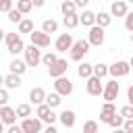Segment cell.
I'll use <instances>...</instances> for the list:
<instances>
[{"mask_svg":"<svg viewBox=\"0 0 133 133\" xmlns=\"http://www.w3.org/2000/svg\"><path fill=\"white\" fill-rule=\"evenodd\" d=\"M89 52V42L87 39H73V44H71V48H69V56H71V60H75V62H79V60H83L85 58V54Z\"/></svg>","mask_w":133,"mask_h":133,"instance_id":"6da1fadb","label":"cell"},{"mask_svg":"<svg viewBox=\"0 0 133 133\" xmlns=\"http://www.w3.org/2000/svg\"><path fill=\"white\" fill-rule=\"evenodd\" d=\"M23 60H25V64L27 66H37L39 64V60H42V48H37V46H33V44H29V46H25L23 48Z\"/></svg>","mask_w":133,"mask_h":133,"instance_id":"7a4b0ae2","label":"cell"},{"mask_svg":"<svg viewBox=\"0 0 133 133\" xmlns=\"http://www.w3.org/2000/svg\"><path fill=\"white\" fill-rule=\"evenodd\" d=\"M35 114H37V118L42 121V123H46V125H54L56 121H58V114H54V110L46 104V102H42V104H37V108H35Z\"/></svg>","mask_w":133,"mask_h":133,"instance_id":"3957f363","label":"cell"},{"mask_svg":"<svg viewBox=\"0 0 133 133\" xmlns=\"http://www.w3.org/2000/svg\"><path fill=\"white\" fill-rule=\"evenodd\" d=\"M129 71H131V64H129L127 60H116V62L108 64V75H110L112 79L127 77V75H129Z\"/></svg>","mask_w":133,"mask_h":133,"instance_id":"277c9868","label":"cell"},{"mask_svg":"<svg viewBox=\"0 0 133 133\" xmlns=\"http://www.w3.org/2000/svg\"><path fill=\"white\" fill-rule=\"evenodd\" d=\"M54 91L60 94L62 98H64V96H71V94H73V81H71L66 75L54 77Z\"/></svg>","mask_w":133,"mask_h":133,"instance_id":"5b68a950","label":"cell"},{"mask_svg":"<svg viewBox=\"0 0 133 133\" xmlns=\"http://www.w3.org/2000/svg\"><path fill=\"white\" fill-rule=\"evenodd\" d=\"M118 94H121V85L116 83V79H110L104 87H102V98H104V102H114L116 98H118Z\"/></svg>","mask_w":133,"mask_h":133,"instance_id":"8992f818","label":"cell"},{"mask_svg":"<svg viewBox=\"0 0 133 133\" xmlns=\"http://www.w3.org/2000/svg\"><path fill=\"white\" fill-rule=\"evenodd\" d=\"M104 37H106L104 27H100V25H91V27H89V33H87V42H89V46L100 48V46L104 44Z\"/></svg>","mask_w":133,"mask_h":133,"instance_id":"52a82bcc","label":"cell"},{"mask_svg":"<svg viewBox=\"0 0 133 133\" xmlns=\"http://www.w3.org/2000/svg\"><path fill=\"white\" fill-rule=\"evenodd\" d=\"M21 131L23 133H39L42 129H44V123L39 121V118H31V116H25L23 121H21Z\"/></svg>","mask_w":133,"mask_h":133,"instance_id":"ba28073f","label":"cell"},{"mask_svg":"<svg viewBox=\"0 0 133 133\" xmlns=\"http://www.w3.org/2000/svg\"><path fill=\"white\" fill-rule=\"evenodd\" d=\"M29 39H31V44L37 46V48H48V46H50V33H44L42 29H39V31L33 29V31L29 33Z\"/></svg>","mask_w":133,"mask_h":133,"instance_id":"9c48e42d","label":"cell"},{"mask_svg":"<svg viewBox=\"0 0 133 133\" xmlns=\"http://www.w3.org/2000/svg\"><path fill=\"white\" fill-rule=\"evenodd\" d=\"M66 71H69V64H66V60L64 58H56L50 66H48V75L54 79V77H60V75H66Z\"/></svg>","mask_w":133,"mask_h":133,"instance_id":"30bf717a","label":"cell"},{"mask_svg":"<svg viewBox=\"0 0 133 133\" xmlns=\"http://www.w3.org/2000/svg\"><path fill=\"white\" fill-rule=\"evenodd\" d=\"M87 83H85V89H87V94L89 96H100L102 94V79L100 77H96V75H89L87 79H85Z\"/></svg>","mask_w":133,"mask_h":133,"instance_id":"8fae6325","label":"cell"},{"mask_svg":"<svg viewBox=\"0 0 133 133\" xmlns=\"http://www.w3.org/2000/svg\"><path fill=\"white\" fill-rule=\"evenodd\" d=\"M71 44H73V35L71 33H60L58 37H56V42H54V48H56V52H66L69 48H71Z\"/></svg>","mask_w":133,"mask_h":133,"instance_id":"7c38bea8","label":"cell"},{"mask_svg":"<svg viewBox=\"0 0 133 133\" xmlns=\"http://www.w3.org/2000/svg\"><path fill=\"white\" fill-rule=\"evenodd\" d=\"M0 121H2L4 125H12V123H17V114H15V108H10V106L2 104V106H0Z\"/></svg>","mask_w":133,"mask_h":133,"instance_id":"4fadbf2b","label":"cell"},{"mask_svg":"<svg viewBox=\"0 0 133 133\" xmlns=\"http://www.w3.org/2000/svg\"><path fill=\"white\" fill-rule=\"evenodd\" d=\"M129 10L127 0H114L110 4V17H125V12Z\"/></svg>","mask_w":133,"mask_h":133,"instance_id":"5bb4252c","label":"cell"},{"mask_svg":"<svg viewBox=\"0 0 133 133\" xmlns=\"http://www.w3.org/2000/svg\"><path fill=\"white\" fill-rule=\"evenodd\" d=\"M58 121L62 123V127H64V129H73V127H75V123H77V118H75V112H73V110H62V112L58 114Z\"/></svg>","mask_w":133,"mask_h":133,"instance_id":"9a60e30c","label":"cell"},{"mask_svg":"<svg viewBox=\"0 0 133 133\" xmlns=\"http://www.w3.org/2000/svg\"><path fill=\"white\" fill-rule=\"evenodd\" d=\"M8 71H10V73H17V75H23V73L27 71V64H25L23 58L15 56V58L10 60V64H8Z\"/></svg>","mask_w":133,"mask_h":133,"instance_id":"2e32d148","label":"cell"},{"mask_svg":"<svg viewBox=\"0 0 133 133\" xmlns=\"http://www.w3.org/2000/svg\"><path fill=\"white\" fill-rule=\"evenodd\" d=\"M6 89H19L21 87V75H17V73H8L6 77H4V83H2Z\"/></svg>","mask_w":133,"mask_h":133,"instance_id":"e0dca14e","label":"cell"},{"mask_svg":"<svg viewBox=\"0 0 133 133\" xmlns=\"http://www.w3.org/2000/svg\"><path fill=\"white\" fill-rule=\"evenodd\" d=\"M116 112V106H114V102H104V106H102V112H100V121L102 123H108L110 121V116Z\"/></svg>","mask_w":133,"mask_h":133,"instance_id":"ac0fdd59","label":"cell"},{"mask_svg":"<svg viewBox=\"0 0 133 133\" xmlns=\"http://www.w3.org/2000/svg\"><path fill=\"white\" fill-rule=\"evenodd\" d=\"M6 48H8V54H12V56H19V54H23L25 42H23V39H21V35H19V37H17L15 42H10Z\"/></svg>","mask_w":133,"mask_h":133,"instance_id":"d6986e66","label":"cell"},{"mask_svg":"<svg viewBox=\"0 0 133 133\" xmlns=\"http://www.w3.org/2000/svg\"><path fill=\"white\" fill-rule=\"evenodd\" d=\"M44 98H46V91H44V87H31V91H29V100H31V104H42L44 102Z\"/></svg>","mask_w":133,"mask_h":133,"instance_id":"ffe728a7","label":"cell"},{"mask_svg":"<svg viewBox=\"0 0 133 133\" xmlns=\"http://www.w3.org/2000/svg\"><path fill=\"white\" fill-rule=\"evenodd\" d=\"M79 23H81V25H85V27H91V25L96 23V12H91V10L83 8V12L79 15Z\"/></svg>","mask_w":133,"mask_h":133,"instance_id":"44dd1931","label":"cell"},{"mask_svg":"<svg viewBox=\"0 0 133 133\" xmlns=\"http://www.w3.org/2000/svg\"><path fill=\"white\" fill-rule=\"evenodd\" d=\"M112 23V17H110V12H104V10H100V12H96V23L94 25H100V27H108Z\"/></svg>","mask_w":133,"mask_h":133,"instance_id":"7402d4cb","label":"cell"},{"mask_svg":"<svg viewBox=\"0 0 133 133\" xmlns=\"http://www.w3.org/2000/svg\"><path fill=\"white\" fill-rule=\"evenodd\" d=\"M91 75L104 79V77L108 75V64H106V62H96V64H91Z\"/></svg>","mask_w":133,"mask_h":133,"instance_id":"603a6c76","label":"cell"},{"mask_svg":"<svg viewBox=\"0 0 133 133\" xmlns=\"http://www.w3.org/2000/svg\"><path fill=\"white\" fill-rule=\"evenodd\" d=\"M62 25H64L66 29H75V27L79 25V15H77V12H73V15H64V17H62Z\"/></svg>","mask_w":133,"mask_h":133,"instance_id":"cb8c5ba5","label":"cell"},{"mask_svg":"<svg viewBox=\"0 0 133 133\" xmlns=\"http://www.w3.org/2000/svg\"><path fill=\"white\" fill-rule=\"evenodd\" d=\"M33 31V21L31 19H21L17 23V33H31Z\"/></svg>","mask_w":133,"mask_h":133,"instance_id":"d4e9b609","label":"cell"},{"mask_svg":"<svg viewBox=\"0 0 133 133\" xmlns=\"http://www.w3.org/2000/svg\"><path fill=\"white\" fill-rule=\"evenodd\" d=\"M44 102H46L50 108H56V106H60V102H62V96H60V94H56V91H52V94H46Z\"/></svg>","mask_w":133,"mask_h":133,"instance_id":"484cf974","label":"cell"},{"mask_svg":"<svg viewBox=\"0 0 133 133\" xmlns=\"http://www.w3.org/2000/svg\"><path fill=\"white\" fill-rule=\"evenodd\" d=\"M42 31H44V33H56V31H58V21L46 19V21L42 23Z\"/></svg>","mask_w":133,"mask_h":133,"instance_id":"4316f807","label":"cell"},{"mask_svg":"<svg viewBox=\"0 0 133 133\" xmlns=\"http://www.w3.org/2000/svg\"><path fill=\"white\" fill-rule=\"evenodd\" d=\"M77 75H79L81 79H87V77L91 75V64H89V62H85V60H83V62L79 60V66H77Z\"/></svg>","mask_w":133,"mask_h":133,"instance_id":"83f0119b","label":"cell"},{"mask_svg":"<svg viewBox=\"0 0 133 133\" xmlns=\"http://www.w3.org/2000/svg\"><path fill=\"white\" fill-rule=\"evenodd\" d=\"M60 10H62V15H73V12H77V6H75L73 0H62L60 2Z\"/></svg>","mask_w":133,"mask_h":133,"instance_id":"f1b7e54d","label":"cell"},{"mask_svg":"<svg viewBox=\"0 0 133 133\" xmlns=\"http://www.w3.org/2000/svg\"><path fill=\"white\" fill-rule=\"evenodd\" d=\"M15 114L19 118H25V116H31V104H19L15 108Z\"/></svg>","mask_w":133,"mask_h":133,"instance_id":"f546056e","label":"cell"},{"mask_svg":"<svg viewBox=\"0 0 133 133\" xmlns=\"http://www.w3.org/2000/svg\"><path fill=\"white\" fill-rule=\"evenodd\" d=\"M31 8H33L31 0H17V10H19L21 15H27V12H31Z\"/></svg>","mask_w":133,"mask_h":133,"instance_id":"4dcf8cb0","label":"cell"},{"mask_svg":"<svg viewBox=\"0 0 133 133\" xmlns=\"http://www.w3.org/2000/svg\"><path fill=\"white\" fill-rule=\"evenodd\" d=\"M56 58H58V56H56V52H46V54H42V60H39V62H42L44 66H50Z\"/></svg>","mask_w":133,"mask_h":133,"instance_id":"1f68e13d","label":"cell"},{"mask_svg":"<svg viewBox=\"0 0 133 133\" xmlns=\"http://www.w3.org/2000/svg\"><path fill=\"white\" fill-rule=\"evenodd\" d=\"M123 121H125V118H123L121 114H116V112H114V114L110 116V121H108L106 125H110L112 129H121V125H123Z\"/></svg>","mask_w":133,"mask_h":133,"instance_id":"d6a6232c","label":"cell"},{"mask_svg":"<svg viewBox=\"0 0 133 133\" xmlns=\"http://www.w3.org/2000/svg\"><path fill=\"white\" fill-rule=\"evenodd\" d=\"M98 129H100V125L96 121H85L83 123V133H96Z\"/></svg>","mask_w":133,"mask_h":133,"instance_id":"836d02e7","label":"cell"},{"mask_svg":"<svg viewBox=\"0 0 133 133\" xmlns=\"http://www.w3.org/2000/svg\"><path fill=\"white\" fill-rule=\"evenodd\" d=\"M118 114H121L123 118H133V104H125V106L118 110Z\"/></svg>","mask_w":133,"mask_h":133,"instance_id":"e575fe53","label":"cell"},{"mask_svg":"<svg viewBox=\"0 0 133 133\" xmlns=\"http://www.w3.org/2000/svg\"><path fill=\"white\" fill-rule=\"evenodd\" d=\"M6 15H8V21H10V23H19V21L23 19V15H21V12L17 10V8H10V10L6 12Z\"/></svg>","mask_w":133,"mask_h":133,"instance_id":"d590c367","label":"cell"},{"mask_svg":"<svg viewBox=\"0 0 133 133\" xmlns=\"http://www.w3.org/2000/svg\"><path fill=\"white\" fill-rule=\"evenodd\" d=\"M125 27H127V31H133V12H125Z\"/></svg>","mask_w":133,"mask_h":133,"instance_id":"8d00e7d4","label":"cell"},{"mask_svg":"<svg viewBox=\"0 0 133 133\" xmlns=\"http://www.w3.org/2000/svg\"><path fill=\"white\" fill-rule=\"evenodd\" d=\"M2 104H8V89L0 85V106Z\"/></svg>","mask_w":133,"mask_h":133,"instance_id":"74e56055","label":"cell"},{"mask_svg":"<svg viewBox=\"0 0 133 133\" xmlns=\"http://www.w3.org/2000/svg\"><path fill=\"white\" fill-rule=\"evenodd\" d=\"M121 127H123V131H127V133H131V131H133V118H125Z\"/></svg>","mask_w":133,"mask_h":133,"instance_id":"f35d334b","label":"cell"},{"mask_svg":"<svg viewBox=\"0 0 133 133\" xmlns=\"http://www.w3.org/2000/svg\"><path fill=\"white\" fill-rule=\"evenodd\" d=\"M12 8V0H4L2 4H0V12H8Z\"/></svg>","mask_w":133,"mask_h":133,"instance_id":"ab89813d","label":"cell"},{"mask_svg":"<svg viewBox=\"0 0 133 133\" xmlns=\"http://www.w3.org/2000/svg\"><path fill=\"white\" fill-rule=\"evenodd\" d=\"M73 2H75V6H77V8H85V6L89 4V0H73Z\"/></svg>","mask_w":133,"mask_h":133,"instance_id":"60d3db41","label":"cell"},{"mask_svg":"<svg viewBox=\"0 0 133 133\" xmlns=\"http://www.w3.org/2000/svg\"><path fill=\"white\" fill-rule=\"evenodd\" d=\"M8 133H21V127H17L15 123H12V125H8Z\"/></svg>","mask_w":133,"mask_h":133,"instance_id":"b9f144b4","label":"cell"},{"mask_svg":"<svg viewBox=\"0 0 133 133\" xmlns=\"http://www.w3.org/2000/svg\"><path fill=\"white\" fill-rule=\"evenodd\" d=\"M31 4H33L35 8H42V6L46 4V0H31Z\"/></svg>","mask_w":133,"mask_h":133,"instance_id":"7bdbcfd3","label":"cell"},{"mask_svg":"<svg viewBox=\"0 0 133 133\" xmlns=\"http://www.w3.org/2000/svg\"><path fill=\"white\" fill-rule=\"evenodd\" d=\"M46 133H56V127H54V125H48V127H46Z\"/></svg>","mask_w":133,"mask_h":133,"instance_id":"ee69618b","label":"cell"},{"mask_svg":"<svg viewBox=\"0 0 133 133\" xmlns=\"http://www.w3.org/2000/svg\"><path fill=\"white\" fill-rule=\"evenodd\" d=\"M4 127H6V125H4V123H2V121H0V133H2V131H4Z\"/></svg>","mask_w":133,"mask_h":133,"instance_id":"f6af8a7d","label":"cell"},{"mask_svg":"<svg viewBox=\"0 0 133 133\" xmlns=\"http://www.w3.org/2000/svg\"><path fill=\"white\" fill-rule=\"evenodd\" d=\"M2 39H4V31L0 29V42H2Z\"/></svg>","mask_w":133,"mask_h":133,"instance_id":"bcb514c9","label":"cell"},{"mask_svg":"<svg viewBox=\"0 0 133 133\" xmlns=\"http://www.w3.org/2000/svg\"><path fill=\"white\" fill-rule=\"evenodd\" d=\"M2 83H4V75H0V85H2Z\"/></svg>","mask_w":133,"mask_h":133,"instance_id":"7dc6e473","label":"cell"},{"mask_svg":"<svg viewBox=\"0 0 133 133\" xmlns=\"http://www.w3.org/2000/svg\"><path fill=\"white\" fill-rule=\"evenodd\" d=\"M2 2H4V0H0V4H2Z\"/></svg>","mask_w":133,"mask_h":133,"instance_id":"c3c4849f","label":"cell"},{"mask_svg":"<svg viewBox=\"0 0 133 133\" xmlns=\"http://www.w3.org/2000/svg\"><path fill=\"white\" fill-rule=\"evenodd\" d=\"M129 2H133V0H129Z\"/></svg>","mask_w":133,"mask_h":133,"instance_id":"681fc988","label":"cell"}]
</instances>
